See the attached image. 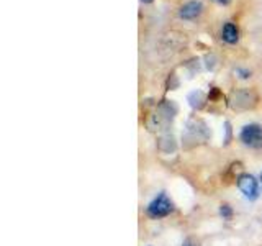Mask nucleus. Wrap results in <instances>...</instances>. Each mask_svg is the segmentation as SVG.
<instances>
[{
	"mask_svg": "<svg viewBox=\"0 0 262 246\" xmlns=\"http://www.w3.org/2000/svg\"><path fill=\"white\" fill-rule=\"evenodd\" d=\"M172 212H174V205H172L170 199L164 192H161L154 200H151L146 209V213L151 218H164L170 215Z\"/></svg>",
	"mask_w": 262,
	"mask_h": 246,
	"instance_id": "f257e3e1",
	"label": "nucleus"
},
{
	"mask_svg": "<svg viewBox=\"0 0 262 246\" xmlns=\"http://www.w3.org/2000/svg\"><path fill=\"white\" fill-rule=\"evenodd\" d=\"M241 143L249 148H260L262 146V127L256 123H249L241 128L239 131Z\"/></svg>",
	"mask_w": 262,
	"mask_h": 246,
	"instance_id": "f03ea898",
	"label": "nucleus"
},
{
	"mask_svg": "<svg viewBox=\"0 0 262 246\" xmlns=\"http://www.w3.org/2000/svg\"><path fill=\"white\" fill-rule=\"evenodd\" d=\"M237 187H239V191L244 194L246 199L256 200L259 197V182L251 174H243L237 177Z\"/></svg>",
	"mask_w": 262,
	"mask_h": 246,
	"instance_id": "7ed1b4c3",
	"label": "nucleus"
},
{
	"mask_svg": "<svg viewBox=\"0 0 262 246\" xmlns=\"http://www.w3.org/2000/svg\"><path fill=\"white\" fill-rule=\"evenodd\" d=\"M254 102H256V95H254L248 89L237 90V92H234L231 95V107L233 109H237V110L249 109V107L254 105Z\"/></svg>",
	"mask_w": 262,
	"mask_h": 246,
	"instance_id": "20e7f679",
	"label": "nucleus"
},
{
	"mask_svg": "<svg viewBox=\"0 0 262 246\" xmlns=\"http://www.w3.org/2000/svg\"><path fill=\"white\" fill-rule=\"evenodd\" d=\"M202 13V4L200 2H188L179 10V16L184 20H193Z\"/></svg>",
	"mask_w": 262,
	"mask_h": 246,
	"instance_id": "39448f33",
	"label": "nucleus"
},
{
	"mask_svg": "<svg viewBox=\"0 0 262 246\" xmlns=\"http://www.w3.org/2000/svg\"><path fill=\"white\" fill-rule=\"evenodd\" d=\"M221 38H223L226 43L234 45L237 38H239V33H237V28L234 27L233 23H226L223 27V33H221Z\"/></svg>",
	"mask_w": 262,
	"mask_h": 246,
	"instance_id": "423d86ee",
	"label": "nucleus"
},
{
	"mask_svg": "<svg viewBox=\"0 0 262 246\" xmlns=\"http://www.w3.org/2000/svg\"><path fill=\"white\" fill-rule=\"evenodd\" d=\"M205 102V95L200 90H195V92H190L188 94V104H190L192 109H200Z\"/></svg>",
	"mask_w": 262,
	"mask_h": 246,
	"instance_id": "0eeeda50",
	"label": "nucleus"
},
{
	"mask_svg": "<svg viewBox=\"0 0 262 246\" xmlns=\"http://www.w3.org/2000/svg\"><path fill=\"white\" fill-rule=\"evenodd\" d=\"M220 215L223 217L225 220H229V218L233 217V209L229 207V205H226V203L221 205V207H220Z\"/></svg>",
	"mask_w": 262,
	"mask_h": 246,
	"instance_id": "6e6552de",
	"label": "nucleus"
},
{
	"mask_svg": "<svg viewBox=\"0 0 262 246\" xmlns=\"http://www.w3.org/2000/svg\"><path fill=\"white\" fill-rule=\"evenodd\" d=\"M236 72L239 74V77H241V79H248V77H251V71H244V69H236Z\"/></svg>",
	"mask_w": 262,
	"mask_h": 246,
	"instance_id": "1a4fd4ad",
	"label": "nucleus"
},
{
	"mask_svg": "<svg viewBox=\"0 0 262 246\" xmlns=\"http://www.w3.org/2000/svg\"><path fill=\"white\" fill-rule=\"evenodd\" d=\"M182 246H195V244H192V241H190V240H185Z\"/></svg>",
	"mask_w": 262,
	"mask_h": 246,
	"instance_id": "9d476101",
	"label": "nucleus"
},
{
	"mask_svg": "<svg viewBox=\"0 0 262 246\" xmlns=\"http://www.w3.org/2000/svg\"><path fill=\"white\" fill-rule=\"evenodd\" d=\"M215 2H218V4H225V5H226V4L229 2V0H215Z\"/></svg>",
	"mask_w": 262,
	"mask_h": 246,
	"instance_id": "9b49d317",
	"label": "nucleus"
},
{
	"mask_svg": "<svg viewBox=\"0 0 262 246\" xmlns=\"http://www.w3.org/2000/svg\"><path fill=\"white\" fill-rule=\"evenodd\" d=\"M143 2H151V0H143Z\"/></svg>",
	"mask_w": 262,
	"mask_h": 246,
	"instance_id": "f8f14e48",
	"label": "nucleus"
},
{
	"mask_svg": "<svg viewBox=\"0 0 262 246\" xmlns=\"http://www.w3.org/2000/svg\"><path fill=\"white\" fill-rule=\"evenodd\" d=\"M260 182H262V172H260Z\"/></svg>",
	"mask_w": 262,
	"mask_h": 246,
	"instance_id": "ddd939ff",
	"label": "nucleus"
}]
</instances>
